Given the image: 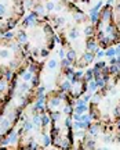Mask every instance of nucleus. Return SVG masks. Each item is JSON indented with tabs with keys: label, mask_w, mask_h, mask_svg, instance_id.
Wrapping results in <instances>:
<instances>
[{
	"label": "nucleus",
	"mask_w": 120,
	"mask_h": 150,
	"mask_svg": "<svg viewBox=\"0 0 120 150\" xmlns=\"http://www.w3.org/2000/svg\"><path fill=\"white\" fill-rule=\"evenodd\" d=\"M84 79H86L87 83L94 79V72H92V69H87V72L84 74Z\"/></svg>",
	"instance_id": "8"
},
{
	"label": "nucleus",
	"mask_w": 120,
	"mask_h": 150,
	"mask_svg": "<svg viewBox=\"0 0 120 150\" xmlns=\"http://www.w3.org/2000/svg\"><path fill=\"white\" fill-rule=\"evenodd\" d=\"M11 81L12 78L7 75L0 74V109L3 107V104L6 103V100L10 96L11 92Z\"/></svg>",
	"instance_id": "7"
},
{
	"label": "nucleus",
	"mask_w": 120,
	"mask_h": 150,
	"mask_svg": "<svg viewBox=\"0 0 120 150\" xmlns=\"http://www.w3.org/2000/svg\"><path fill=\"white\" fill-rule=\"evenodd\" d=\"M43 67V61L28 57L14 74L10 96L0 109V143L17 129L23 111L37 99Z\"/></svg>",
	"instance_id": "1"
},
{
	"label": "nucleus",
	"mask_w": 120,
	"mask_h": 150,
	"mask_svg": "<svg viewBox=\"0 0 120 150\" xmlns=\"http://www.w3.org/2000/svg\"><path fill=\"white\" fill-rule=\"evenodd\" d=\"M37 99L36 103H32L23 111L18 122L17 149H44L51 144V138L46 133V128L51 124V120L43 104L44 96Z\"/></svg>",
	"instance_id": "4"
},
{
	"label": "nucleus",
	"mask_w": 120,
	"mask_h": 150,
	"mask_svg": "<svg viewBox=\"0 0 120 150\" xmlns=\"http://www.w3.org/2000/svg\"><path fill=\"white\" fill-rule=\"evenodd\" d=\"M25 0H0V35H4L23 20Z\"/></svg>",
	"instance_id": "6"
},
{
	"label": "nucleus",
	"mask_w": 120,
	"mask_h": 150,
	"mask_svg": "<svg viewBox=\"0 0 120 150\" xmlns=\"http://www.w3.org/2000/svg\"><path fill=\"white\" fill-rule=\"evenodd\" d=\"M14 38L28 57L39 61L50 56L55 47V42L61 43L51 24L33 11H30L28 17H25L17 25Z\"/></svg>",
	"instance_id": "2"
},
{
	"label": "nucleus",
	"mask_w": 120,
	"mask_h": 150,
	"mask_svg": "<svg viewBox=\"0 0 120 150\" xmlns=\"http://www.w3.org/2000/svg\"><path fill=\"white\" fill-rule=\"evenodd\" d=\"M94 36L101 49H108L120 43V29L114 20L113 4L106 3L99 10L97 21L94 24Z\"/></svg>",
	"instance_id": "5"
},
{
	"label": "nucleus",
	"mask_w": 120,
	"mask_h": 150,
	"mask_svg": "<svg viewBox=\"0 0 120 150\" xmlns=\"http://www.w3.org/2000/svg\"><path fill=\"white\" fill-rule=\"evenodd\" d=\"M114 54H116V47L110 46L106 49V52H105V56H108V57H113Z\"/></svg>",
	"instance_id": "9"
},
{
	"label": "nucleus",
	"mask_w": 120,
	"mask_h": 150,
	"mask_svg": "<svg viewBox=\"0 0 120 150\" xmlns=\"http://www.w3.org/2000/svg\"><path fill=\"white\" fill-rule=\"evenodd\" d=\"M73 106V99L58 89L44 95V107L51 120V144L57 149H72L74 146Z\"/></svg>",
	"instance_id": "3"
},
{
	"label": "nucleus",
	"mask_w": 120,
	"mask_h": 150,
	"mask_svg": "<svg viewBox=\"0 0 120 150\" xmlns=\"http://www.w3.org/2000/svg\"><path fill=\"white\" fill-rule=\"evenodd\" d=\"M103 56H105V53H103V52H99V50H98V52H97V57H98V58L103 57Z\"/></svg>",
	"instance_id": "12"
},
{
	"label": "nucleus",
	"mask_w": 120,
	"mask_h": 150,
	"mask_svg": "<svg viewBox=\"0 0 120 150\" xmlns=\"http://www.w3.org/2000/svg\"><path fill=\"white\" fill-rule=\"evenodd\" d=\"M73 1H76V3H90L91 0H73Z\"/></svg>",
	"instance_id": "13"
},
{
	"label": "nucleus",
	"mask_w": 120,
	"mask_h": 150,
	"mask_svg": "<svg viewBox=\"0 0 120 150\" xmlns=\"http://www.w3.org/2000/svg\"><path fill=\"white\" fill-rule=\"evenodd\" d=\"M116 54H120V45L116 47Z\"/></svg>",
	"instance_id": "14"
},
{
	"label": "nucleus",
	"mask_w": 120,
	"mask_h": 150,
	"mask_svg": "<svg viewBox=\"0 0 120 150\" xmlns=\"http://www.w3.org/2000/svg\"><path fill=\"white\" fill-rule=\"evenodd\" d=\"M105 65H106V64L103 63V61H99V63H97L95 64V67H94V68H98V69H102L103 67H105Z\"/></svg>",
	"instance_id": "10"
},
{
	"label": "nucleus",
	"mask_w": 120,
	"mask_h": 150,
	"mask_svg": "<svg viewBox=\"0 0 120 150\" xmlns=\"http://www.w3.org/2000/svg\"><path fill=\"white\" fill-rule=\"evenodd\" d=\"M83 100H84V102H90V100H91V95H90V93H88V95H86V93H84V95H83Z\"/></svg>",
	"instance_id": "11"
}]
</instances>
